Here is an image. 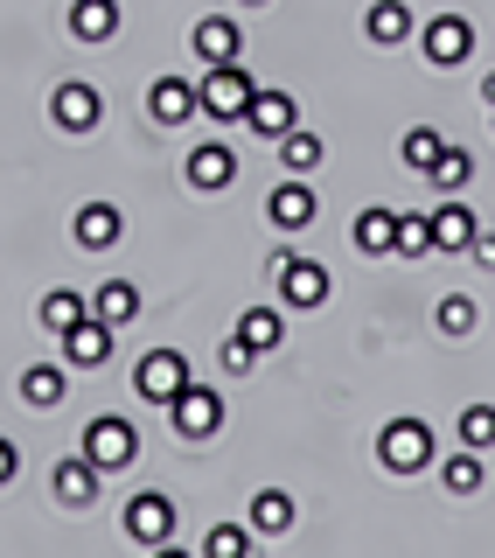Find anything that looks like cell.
<instances>
[{
	"mask_svg": "<svg viewBox=\"0 0 495 558\" xmlns=\"http://www.w3.org/2000/svg\"><path fill=\"white\" fill-rule=\"evenodd\" d=\"M182 391H189V356L182 349H147V356L133 363V398L140 405H174Z\"/></svg>",
	"mask_w": 495,
	"mask_h": 558,
	"instance_id": "obj_1",
	"label": "cell"
},
{
	"mask_svg": "<svg viewBox=\"0 0 495 558\" xmlns=\"http://www.w3.org/2000/svg\"><path fill=\"white\" fill-rule=\"evenodd\" d=\"M433 426L426 418H391V426L377 433V461L391 468V475H419V468H433Z\"/></svg>",
	"mask_w": 495,
	"mask_h": 558,
	"instance_id": "obj_2",
	"label": "cell"
},
{
	"mask_svg": "<svg viewBox=\"0 0 495 558\" xmlns=\"http://www.w3.org/2000/svg\"><path fill=\"white\" fill-rule=\"evenodd\" d=\"M196 98H203V112L217 119V126H231V119L252 112V98H258V84L244 77L238 63H209V77L196 84Z\"/></svg>",
	"mask_w": 495,
	"mask_h": 558,
	"instance_id": "obj_3",
	"label": "cell"
},
{
	"mask_svg": "<svg viewBox=\"0 0 495 558\" xmlns=\"http://www.w3.org/2000/svg\"><path fill=\"white\" fill-rule=\"evenodd\" d=\"M133 453H140V433L126 426V418H92L84 426V461L98 468V475H119V468H133Z\"/></svg>",
	"mask_w": 495,
	"mask_h": 558,
	"instance_id": "obj_4",
	"label": "cell"
},
{
	"mask_svg": "<svg viewBox=\"0 0 495 558\" xmlns=\"http://www.w3.org/2000/svg\"><path fill=\"white\" fill-rule=\"evenodd\" d=\"M273 279H279V293H287V307H322L335 293L328 266H314V258H300V252H273Z\"/></svg>",
	"mask_w": 495,
	"mask_h": 558,
	"instance_id": "obj_5",
	"label": "cell"
},
{
	"mask_svg": "<svg viewBox=\"0 0 495 558\" xmlns=\"http://www.w3.org/2000/svg\"><path fill=\"white\" fill-rule=\"evenodd\" d=\"M419 49H426V63L433 70H461L474 57V28H468V14H433L426 28H419Z\"/></svg>",
	"mask_w": 495,
	"mask_h": 558,
	"instance_id": "obj_6",
	"label": "cell"
},
{
	"mask_svg": "<svg viewBox=\"0 0 495 558\" xmlns=\"http://www.w3.org/2000/svg\"><path fill=\"white\" fill-rule=\"evenodd\" d=\"M168 418H174V440H217L224 433V398L209 391V384H189V391L168 405Z\"/></svg>",
	"mask_w": 495,
	"mask_h": 558,
	"instance_id": "obj_7",
	"label": "cell"
},
{
	"mask_svg": "<svg viewBox=\"0 0 495 558\" xmlns=\"http://www.w3.org/2000/svg\"><path fill=\"white\" fill-rule=\"evenodd\" d=\"M49 119H57L63 133H92L98 119H105V98H98L84 77H70V84H57V92H49Z\"/></svg>",
	"mask_w": 495,
	"mask_h": 558,
	"instance_id": "obj_8",
	"label": "cell"
},
{
	"mask_svg": "<svg viewBox=\"0 0 495 558\" xmlns=\"http://www.w3.org/2000/svg\"><path fill=\"white\" fill-rule=\"evenodd\" d=\"M126 537H140L147 551L174 537V502L161 496V488H140V496L126 502Z\"/></svg>",
	"mask_w": 495,
	"mask_h": 558,
	"instance_id": "obj_9",
	"label": "cell"
},
{
	"mask_svg": "<svg viewBox=\"0 0 495 558\" xmlns=\"http://www.w3.org/2000/svg\"><path fill=\"white\" fill-rule=\"evenodd\" d=\"M189 49H196L203 63H238V49H244V28L231 22V14H203V22L189 28Z\"/></svg>",
	"mask_w": 495,
	"mask_h": 558,
	"instance_id": "obj_10",
	"label": "cell"
},
{
	"mask_svg": "<svg viewBox=\"0 0 495 558\" xmlns=\"http://www.w3.org/2000/svg\"><path fill=\"white\" fill-rule=\"evenodd\" d=\"M147 112H154V126H182V119L203 112V98H196V84H182V77H154L147 84Z\"/></svg>",
	"mask_w": 495,
	"mask_h": 558,
	"instance_id": "obj_11",
	"label": "cell"
},
{
	"mask_svg": "<svg viewBox=\"0 0 495 558\" xmlns=\"http://www.w3.org/2000/svg\"><path fill=\"white\" fill-rule=\"evenodd\" d=\"M238 182V147H224V140H209V147L189 154V189H203V196H217V189Z\"/></svg>",
	"mask_w": 495,
	"mask_h": 558,
	"instance_id": "obj_12",
	"label": "cell"
},
{
	"mask_svg": "<svg viewBox=\"0 0 495 558\" xmlns=\"http://www.w3.org/2000/svg\"><path fill=\"white\" fill-rule=\"evenodd\" d=\"M314 209H322V203H314V189L300 182V174H293V182H279L273 196H265V217H273V231H307Z\"/></svg>",
	"mask_w": 495,
	"mask_h": 558,
	"instance_id": "obj_13",
	"label": "cell"
},
{
	"mask_svg": "<svg viewBox=\"0 0 495 558\" xmlns=\"http://www.w3.org/2000/svg\"><path fill=\"white\" fill-rule=\"evenodd\" d=\"M63 356H70V371H98L105 356H112V322H98V314H84L77 328L63 336Z\"/></svg>",
	"mask_w": 495,
	"mask_h": 558,
	"instance_id": "obj_14",
	"label": "cell"
},
{
	"mask_svg": "<svg viewBox=\"0 0 495 558\" xmlns=\"http://www.w3.org/2000/svg\"><path fill=\"white\" fill-rule=\"evenodd\" d=\"M244 126H252L258 140H287V133L300 126L293 92H258V98H252V112H244Z\"/></svg>",
	"mask_w": 495,
	"mask_h": 558,
	"instance_id": "obj_15",
	"label": "cell"
},
{
	"mask_svg": "<svg viewBox=\"0 0 495 558\" xmlns=\"http://www.w3.org/2000/svg\"><path fill=\"white\" fill-rule=\"evenodd\" d=\"M70 231H77V244H84V252H112V244L126 238V217H119V203H84Z\"/></svg>",
	"mask_w": 495,
	"mask_h": 558,
	"instance_id": "obj_16",
	"label": "cell"
},
{
	"mask_svg": "<svg viewBox=\"0 0 495 558\" xmlns=\"http://www.w3.org/2000/svg\"><path fill=\"white\" fill-rule=\"evenodd\" d=\"M474 231H482V217H474L461 196H447V203L433 209V252H468Z\"/></svg>",
	"mask_w": 495,
	"mask_h": 558,
	"instance_id": "obj_17",
	"label": "cell"
},
{
	"mask_svg": "<svg viewBox=\"0 0 495 558\" xmlns=\"http://www.w3.org/2000/svg\"><path fill=\"white\" fill-rule=\"evenodd\" d=\"M49 496H57L63 510H84V502L98 496V468L84 461V453H77V461H57V468H49Z\"/></svg>",
	"mask_w": 495,
	"mask_h": 558,
	"instance_id": "obj_18",
	"label": "cell"
},
{
	"mask_svg": "<svg viewBox=\"0 0 495 558\" xmlns=\"http://www.w3.org/2000/svg\"><path fill=\"white\" fill-rule=\"evenodd\" d=\"M70 35H77V43H112L119 0H70Z\"/></svg>",
	"mask_w": 495,
	"mask_h": 558,
	"instance_id": "obj_19",
	"label": "cell"
},
{
	"mask_svg": "<svg viewBox=\"0 0 495 558\" xmlns=\"http://www.w3.org/2000/svg\"><path fill=\"white\" fill-rule=\"evenodd\" d=\"M363 35L377 49H398L405 35H412V8L405 0H370V14H363Z\"/></svg>",
	"mask_w": 495,
	"mask_h": 558,
	"instance_id": "obj_20",
	"label": "cell"
},
{
	"mask_svg": "<svg viewBox=\"0 0 495 558\" xmlns=\"http://www.w3.org/2000/svg\"><path fill=\"white\" fill-rule=\"evenodd\" d=\"M231 336H244V342H252V349H258V356H273V349H279V342H287V314H279V307H244V314H238V328H231Z\"/></svg>",
	"mask_w": 495,
	"mask_h": 558,
	"instance_id": "obj_21",
	"label": "cell"
},
{
	"mask_svg": "<svg viewBox=\"0 0 495 558\" xmlns=\"http://www.w3.org/2000/svg\"><path fill=\"white\" fill-rule=\"evenodd\" d=\"M322 161H328V140H322V133L293 126L287 140H279V168H287V174H314Z\"/></svg>",
	"mask_w": 495,
	"mask_h": 558,
	"instance_id": "obj_22",
	"label": "cell"
},
{
	"mask_svg": "<svg viewBox=\"0 0 495 558\" xmlns=\"http://www.w3.org/2000/svg\"><path fill=\"white\" fill-rule=\"evenodd\" d=\"M63 391H70V377L57 371V363H28L22 371V405L49 412V405H63Z\"/></svg>",
	"mask_w": 495,
	"mask_h": 558,
	"instance_id": "obj_23",
	"label": "cell"
},
{
	"mask_svg": "<svg viewBox=\"0 0 495 558\" xmlns=\"http://www.w3.org/2000/svg\"><path fill=\"white\" fill-rule=\"evenodd\" d=\"M252 531L258 537H287L293 531V496L287 488H258L252 496Z\"/></svg>",
	"mask_w": 495,
	"mask_h": 558,
	"instance_id": "obj_24",
	"label": "cell"
},
{
	"mask_svg": "<svg viewBox=\"0 0 495 558\" xmlns=\"http://www.w3.org/2000/svg\"><path fill=\"white\" fill-rule=\"evenodd\" d=\"M92 314H98V322H112V328H126L133 314H140V293H133V279H105V287L92 293Z\"/></svg>",
	"mask_w": 495,
	"mask_h": 558,
	"instance_id": "obj_25",
	"label": "cell"
},
{
	"mask_svg": "<svg viewBox=\"0 0 495 558\" xmlns=\"http://www.w3.org/2000/svg\"><path fill=\"white\" fill-rule=\"evenodd\" d=\"M357 252H398V209H363L357 217Z\"/></svg>",
	"mask_w": 495,
	"mask_h": 558,
	"instance_id": "obj_26",
	"label": "cell"
},
{
	"mask_svg": "<svg viewBox=\"0 0 495 558\" xmlns=\"http://www.w3.org/2000/svg\"><path fill=\"white\" fill-rule=\"evenodd\" d=\"M439 482H447V496H474V488H482V453L474 447L447 453V461H439Z\"/></svg>",
	"mask_w": 495,
	"mask_h": 558,
	"instance_id": "obj_27",
	"label": "cell"
},
{
	"mask_svg": "<svg viewBox=\"0 0 495 558\" xmlns=\"http://www.w3.org/2000/svg\"><path fill=\"white\" fill-rule=\"evenodd\" d=\"M196 558H252V531L244 523H209Z\"/></svg>",
	"mask_w": 495,
	"mask_h": 558,
	"instance_id": "obj_28",
	"label": "cell"
},
{
	"mask_svg": "<svg viewBox=\"0 0 495 558\" xmlns=\"http://www.w3.org/2000/svg\"><path fill=\"white\" fill-rule=\"evenodd\" d=\"M84 314H92V307H84L70 287H49V293H43V328H57V336H70V328H77Z\"/></svg>",
	"mask_w": 495,
	"mask_h": 558,
	"instance_id": "obj_29",
	"label": "cell"
},
{
	"mask_svg": "<svg viewBox=\"0 0 495 558\" xmlns=\"http://www.w3.org/2000/svg\"><path fill=\"white\" fill-rule=\"evenodd\" d=\"M468 174H474L468 147H439V161H433V189H439V196H454V189H468Z\"/></svg>",
	"mask_w": 495,
	"mask_h": 558,
	"instance_id": "obj_30",
	"label": "cell"
},
{
	"mask_svg": "<svg viewBox=\"0 0 495 558\" xmlns=\"http://www.w3.org/2000/svg\"><path fill=\"white\" fill-rule=\"evenodd\" d=\"M439 147H447V140H439L433 126H412V133H405V168H419V174H433V161H439Z\"/></svg>",
	"mask_w": 495,
	"mask_h": 558,
	"instance_id": "obj_31",
	"label": "cell"
},
{
	"mask_svg": "<svg viewBox=\"0 0 495 558\" xmlns=\"http://www.w3.org/2000/svg\"><path fill=\"white\" fill-rule=\"evenodd\" d=\"M461 447H474V453L495 447V405H468L461 412Z\"/></svg>",
	"mask_w": 495,
	"mask_h": 558,
	"instance_id": "obj_32",
	"label": "cell"
},
{
	"mask_svg": "<svg viewBox=\"0 0 495 558\" xmlns=\"http://www.w3.org/2000/svg\"><path fill=\"white\" fill-rule=\"evenodd\" d=\"M398 252H433V209L426 217H412V209H398Z\"/></svg>",
	"mask_w": 495,
	"mask_h": 558,
	"instance_id": "obj_33",
	"label": "cell"
},
{
	"mask_svg": "<svg viewBox=\"0 0 495 558\" xmlns=\"http://www.w3.org/2000/svg\"><path fill=\"white\" fill-rule=\"evenodd\" d=\"M439 336H474V301L468 293H447V301H439Z\"/></svg>",
	"mask_w": 495,
	"mask_h": 558,
	"instance_id": "obj_34",
	"label": "cell"
},
{
	"mask_svg": "<svg viewBox=\"0 0 495 558\" xmlns=\"http://www.w3.org/2000/svg\"><path fill=\"white\" fill-rule=\"evenodd\" d=\"M14 475H22V447H14V440H0V488H8Z\"/></svg>",
	"mask_w": 495,
	"mask_h": 558,
	"instance_id": "obj_35",
	"label": "cell"
},
{
	"mask_svg": "<svg viewBox=\"0 0 495 558\" xmlns=\"http://www.w3.org/2000/svg\"><path fill=\"white\" fill-rule=\"evenodd\" d=\"M468 258H474V266H495V231H474V244H468Z\"/></svg>",
	"mask_w": 495,
	"mask_h": 558,
	"instance_id": "obj_36",
	"label": "cell"
},
{
	"mask_svg": "<svg viewBox=\"0 0 495 558\" xmlns=\"http://www.w3.org/2000/svg\"><path fill=\"white\" fill-rule=\"evenodd\" d=\"M482 105H488V112H495V70H488V77H482Z\"/></svg>",
	"mask_w": 495,
	"mask_h": 558,
	"instance_id": "obj_37",
	"label": "cell"
},
{
	"mask_svg": "<svg viewBox=\"0 0 495 558\" xmlns=\"http://www.w3.org/2000/svg\"><path fill=\"white\" fill-rule=\"evenodd\" d=\"M154 558H189V551H174V545H154Z\"/></svg>",
	"mask_w": 495,
	"mask_h": 558,
	"instance_id": "obj_38",
	"label": "cell"
},
{
	"mask_svg": "<svg viewBox=\"0 0 495 558\" xmlns=\"http://www.w3.org/2000/svg\"><path fill=\"white\" fill-rule=\"evenodd\" d=\"M238 8H273V0H238Z\"/></svg>",
	"mask_w": 495,
	"mask_h": 558,
	"instance_id": "obj_39",
	"label": "cell"
}]
</instances>
